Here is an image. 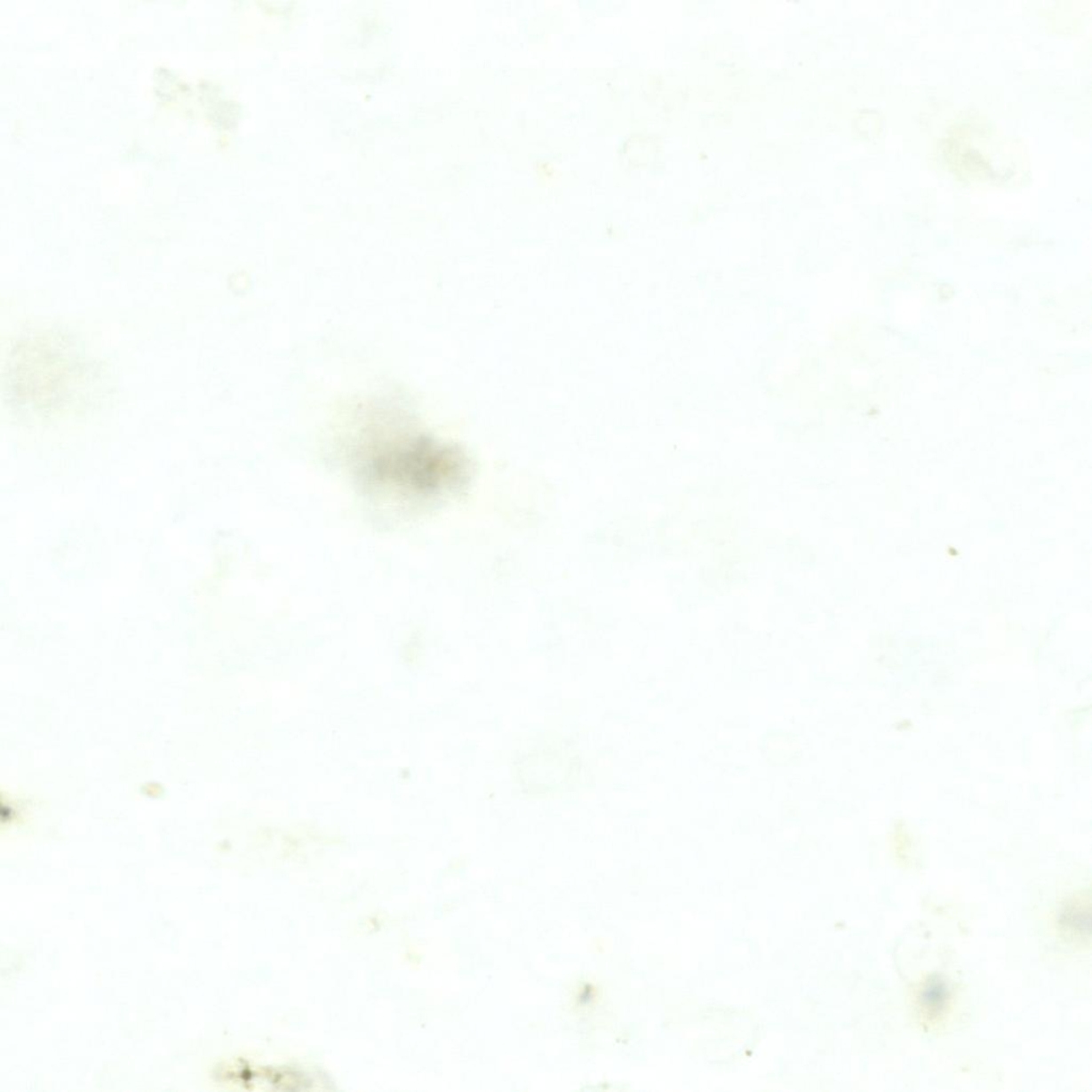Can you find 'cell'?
I'll return each mask as SVG.
<instances>
[{"label": "cell", "instance_id": "cell-2", "mask_svg": "<svg viewBox=\"0 0 1092 1092\" xmlns=\"http://www.w3.org/2000/svg\"><path fill=\"white\" fill-rule=\"evenodd\" d=\"M950 1000V989L945 980L939 975H934L927 980L919 996L921 1009L931 1019L941 1016L945 1011Z\"/></svg>", "mask_w": 1092, "mask_h": 1092}, {"label": "cell", "instance_id": "cell-3", "mask_svg": "<svg viewBox=\"0 0 1092 1092\" xmlns=\"http://www.w3.org/2000/svg\"><path fill=\"white\" fill-rule=\"evenodd\" d=\"M1060 924L1065 929L1081 937H1089L1091 929L1090 904L1081 899L1074 900L1065 905L1060 913Z\"/></svg>", "mask_w": 1092, "mask_h": 1092}, {"label": "cell", "instance_id": "cell-1", "mask_svg": "<svg viewBox=\"0 0 1092 1092\" xmlns=\"http://www.w3.org/2000/svg\"><path fill=\"white\" fill-rule=\"evenodd\" d=\"M381 423V422H380ZM378 425L363 445V468L369 478L406 491H434L456 472L457 455L403 420Z\"/></svg>", "mask_w": 1092, "mask_h": 1092}]
</instances>
